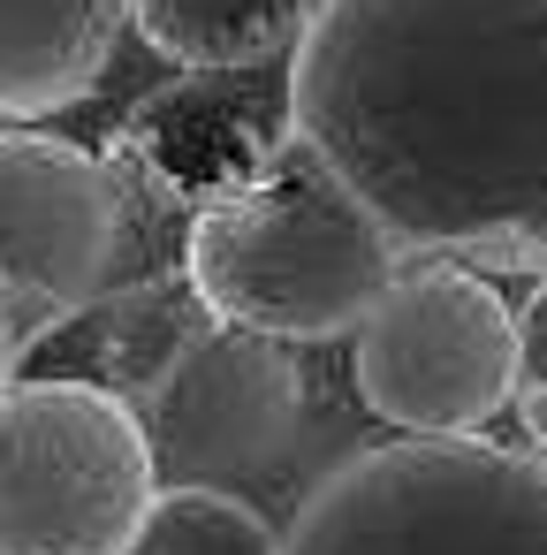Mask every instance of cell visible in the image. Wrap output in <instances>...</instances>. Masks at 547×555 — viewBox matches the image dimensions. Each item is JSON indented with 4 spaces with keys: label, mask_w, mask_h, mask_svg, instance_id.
Returning a JSON list of instances; mask_svg holds the SVG:
<instances>
[{
    "label": "cell",
    "mask_w": 547,
    "mask_h": 555,
    "mask_svg": "<svg viewBox=\"0 0 547 555\" xmlns=\"http://www.w3.org/2000/svg\"><path fill=\"white\" fill-rule=\"evenodd\" d=\"M320 0H130V24L175 69H289Z\"/></svg>",
    "instance_id": "cell-11"
},
{
    "label": "cell",
    "mask_w": 547,
    "mask_h": 555,
    "mask_svg": "<svg viewBox=\"0 0 547 555\" xmlns=\"http://www.w3.org/2000/svg\"><path fill=\"white\" fill-rule=\"evenodd\" d=\"M274 540L282 532L244 494H229L213 479H183V487H168L160 517L145 525V540L130 555H274Z\"/></svg>",
    "instance_id": "cell-12"
},
{
    "label": "cell",
    "mask_w": 547,
    "mask_h": 555,
    "mask_svg": "<svg viewBox=\"0 0 547 555\" xmlns=\"http://www.w3.org/2000/svg\"><path fill=\"white\" fill-rule=\"evenodd\" d=\"M297 411H304V373H297L289 343L213 320L206 343L168 373V388L153 396L145 418H153L168 487H183V479L229 487L236 472L266 464L289 441Z\"/></svg>",
    "instance_id": "cell-7"
},
{
    "label": "cell",
    "mask_w": 547,
    "mask_h": 555,
    "mask_svg": "<svg viewBox=\"0 0 547 555\" xmlns=\"http://www.w3.org/2000/svg\"><path fill=\"white\" fill-rule=\"evenodd\" d=\"M266 69H183V85H168L160 100H145L130 115L122 160H138L160 191H183L191 206H206L213 191L259 176L289 138H297V107L282 100H251Z\"/></svg>",
    "instance_id": "cell-8"
},
{
    "label": "cell",
    "mask_w": 547,
    "mask_h": 555,
    "mask_svg": "<svg viewBox=\"0 0 547 555\" xmlns=\"http://www.w3.org/2000/svg\"><path fill=\"white\" fill-rule=\"evenodd\" d=\"M517 305L486 267L418 251L350 335V388L395 434H479L517 403Z\"/></svg>",
    "instance_id": "cell-5"
},
{
    "label": "cell",
    "mask_w": 547,
    "mask_h": 555,
    "mask_svg": "<svg viewBox=\"0 0 547 555\" xmlns=\"http://www.w3.org/2000/svg\"><path fill=\"white\" fill-rule=\"evenodd\" d=\"M289 107L403 251L547 267V0H320Z\"/></svg>",
    "instance_id": "cell-1"
},
{
    "label": "cell",
    "mask_w": 547,
    "mask_h": 555,
    "mask_svg": "<svg viewBox=\"0 0 547 555\" xmlns=\"http://www.w3.org/2000/svg\"><path fill=\"white\" fill-rule=\"evenodd\" d=\"M122 236L130 198L115 160L54 130H0V282H9L24 350H39L54 327L107 297Z\"/></svg>",
    "instance_id": "cell-6"
},
{
    "label": "cell",
    "mask_w": 547,
    "mask_h": 555,
    "mask_svg": "<svg viewBox=\"0 0 547 555\" xmlns=\"http://www.w3.org/2000/svg\"><path fill=\"white\" fill-rule=\"evenodd\" d=\"M168 502L153 418L92 373L0 388V555H130Z\"/></svg>",
    "instance_id": "cell-4"
},
{
    "label": "cell",
    "mask_w": 547,
    "mask_h": 555,
    "mask_svg": "<svg viewBox=\"0 0 547 555\" xmlns=\"http://www.w3.org/2000/svg\"><path fill=\"white\" fill-rule=\"evenodd\" d=\"M517 335H524V358H517V426L547 456V267L517 297Z\"/></svg>",
    "instance_id": "cell-13"
},
{
    "label": "cell",
    "mask_w": 547,
    "mask_h": 555,
    "mask_svg": "<svg viewBox=\"0 0 547 555\" xmlns=\"http://www.w3.org/2000/svg\"><path fill=\"white\" fill-rule=\"evenodd\" d=\"M69 327H84V365H92V380L122 388L130 403H153V396L168 388V373L206 343L213 305L198 297L191 274H183V282H175V274H153V282H138V289L100 297V305L77 312Z\"/></svg>",
    "instance_id": "cell-10"
},
{
    "label": "cell",
    "mask_w": 547,
    "mask_h": 555,
    "mask_svg": "<svg viewBox=\"0 0 547 555\" xmlns=\"http://www.w3.org/2000/svg\"><path fill=\"white\" fill-rule=\"evenodd\" d=\"M16 358H24V335H16V305H9V282H0V388L16 380Z\"/></svg>",
    "instance_id": "cell-14"
},
{
    "label": "cell",
    "mask_w": 547,
    "mask_h": 555,
    "mask_svg": "<svg viewBox=\"0 0 547 555\" xmlns=\"http://www.w3.org/2000/svg\"><path fill=\"white\" fill-rule=\"evenodd\" d=\"M183 274L213 320L282 343H335L357 335V320L403 274V244L304 138H289L259 176L191 206Z\"/></svg>",
    "instance_id": "cell-2"
},
{
    "label": "cell",
    "mask_w": 547,
    "mask_h": 555,
    "mask_svg": "<svg viewBox=\"0 0 547 555\" xmlns=\"http://www.w3.org/2000/svg\"><path fill=\"white\" fill-rule=\"evenodd\" d=\"M130 0H0V122H47L107 85Z\"/></svg>",
    "instance_id": "cell-9"
},
{
    "label": "cell",
    "mask_w": 547,
    "mask_h": 555,
    "mask_svg": "<svg viewBox=\"0 0 547 555\" xmlns=\"http://www.w3.org/2000/svg\"><path fill=\"white\" fill-rule=\"evenodd\" d=\"M274 555H547V456L486 434H395L335 464Z\"/></svg>",
    "instance_id": "cell-3"
}]
</instances>
